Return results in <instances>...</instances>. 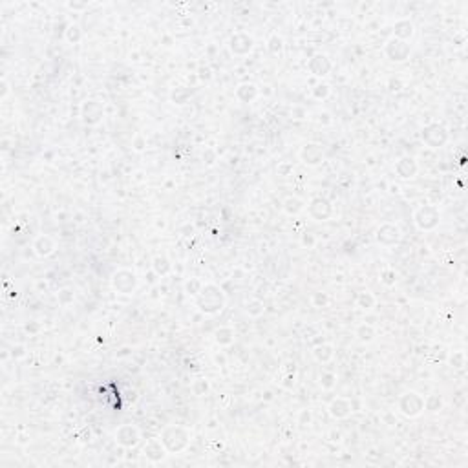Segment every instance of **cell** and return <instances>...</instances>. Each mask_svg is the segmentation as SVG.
Wrapping results in <instances>:
<instances>
[{"instance_id":"obj_37","label":"cell","mask_w":468,"mask_h":468,"mask_svg":"<svg viewBox=\"0 0 468 468\" xmlns=\"http://www.w3.org/2000/svg\"><path fill=\"white\" fill-rule=\"evenodd\" d=\"M329 93V86L327 84H318L315 88V97H326Z\"/></svg>"},{"instance_id":"obj_20","label":"cell","mask_w":468,"mask_h":468,"mask_svg":"<svg viewBox=\"0 0 468 468\" xmlns=\"http://www.w3.org/2000/svg\"><path fill=\"white\" fill-rule=\"evenodd\" d=\"M413 35V24L410 21H399L395 24V39H401V41H406Z\"/></svg>"},{"instance_id":"obj_5","label":"cell","mask_w":468,"mask_h":468,"mask_svg":"<svg viewBox=\"0 0 468 468\" xmlns=\"http://www.w3.org/2000/svg\"><path fill=\"white\" fill-rule=\"evenodd\" d=\"M112 286L117 293L121 295H130V293L136 291L137 287V276L136 272L130 271V269H119V271L114 274L112 278Z\"/></svg>"},{"instance_id":"obj_34","label":"cell","mask_w":468,"mask_h":468,"mask_svg":"<svg viewBox=\"0 0 468 468\" xmlns=\"http://www.w3.org/2000/svg\"><path fill=\"white\" fill-rule=\"evenodd\" d=\"M383 282L386 284V286H393V284H395V271H392V269L384 271L383 272Z\"/></svg>"},{"instance_id":"obj_7","label":"cell","mask_w":468,"mask_h":468,"mask_svg":"<svg viewBox=\"0 0 468 468\" xmlns=\"http://www.w3.org/2000/svg\"><path fill=\"white\" fill-rule=\"evenodd\" d=\"M446 139H448V134L443 125L433 123V125H428L423 130V141L426 143L428 146H432V148L443 146L444 143H446Z\"/></svg>"},{"instance_id":"obj_18","label":"cell","mask_w":468,"mask_h":468,"mask_svg":"<svg viewBox=\"0 0 468 468\" xmlns=\"http://www.w3.org/2000/svg\"><path fill=\"white\" fill-rule=\"evenodd\" d=\"M165 452H166V448L163 446L161 439H150L145 446V455L150 459V461H161V459L165 457Z\"/></svg>"},{"instance_id":"obj_31","label":"cell","mask_w":468,"mask_h":468,"mask_svg":"<svg viewBox=\"0 0 468 468\" xmlns=\"http://www.w3.org/2000/svg\"><path fill=\"white\" fill-rule=\"evenodd\" d=\"M207 390H209V383H207L205 379H196L194 384H192V392H194V395H203Z\"/></svg>"},{"instance_id":"obj_29","label":"cell","mask_w":468,"mask_h":468,"mask_svg":"<svg viewBox=\"0 0 468 468\" xmlns=\"http://www.w3.org/2000/svg\"><path fill=\"white\" fill-rule=\"evenodd\" d=\"M66 39H68L71 44L79 42V41H81V28H79L77 24L70 26V28H68V31H66Z\"/></svg>"},{"instance_id":"obj_4","label":"cell","mask_w":468,"mask_h":468,"mask_svg":"<svg viewBox=\"0 0 468 468\" xmlns=\"http://www.w3.org/2000/svg\"><path fill=\"white\" fill-rule=\"evenodd\" d=\"M399 410L406 417H417L424 410V399L415 392H406L399 399Z\"/></svg>"},{"instance_id":"obj_1","label":"cell","mask_w":468,"mask_h":468,"mask_svg":"<svg viewBox=\"0 0 468 468\" xmlns=\"http://www.w3.org/2000/svg\"><path fill=\"white\" fill-rule=\"evenodd\" d=\"M196 306L205 315H216L225 306V295L216 284H207L196 295Z\"/></svg>"},{"instance_id":"obj_25","label":"cell","mask_w":468,"mask_h":468,"mask_svg":"<svg viewBox=\"0 0 468 468\" xmlns=\"http://www.w3.org/2000/svg\"><path fill=\"white\" fill-rule=\"evenodd\" d=\"M441 406H443V399L439 397V395H435V393L424 399V408H426L428 412H437Z\"/></svg>"},{"instance_id":"obj_8","label":"cell","mask_w":468,"mask_h":468,"mask_svg":"<svg viewBox=\"0 0 468 468\" xmlns=\"http://www.w3.org/2000/svg\"><path fill=\"white\" fill-rule=\"evenodd\" d=\"M384 51L386 55L395 62H403L410 55V44L406 41H401V39H395L393 37L392 41H388V44L384 46Z\"/></svg>"},{"instance_id":"obj_28","label":"cell","mask_w":468,"mask_h":468,"mask_svg":"<svg viewBox=\"0 0 468 468\" xmlns=\"http://www.w3.org/2000/svg\"><path fill=\"white\" fill-rule=\"evenodd\" d=\"M267 48H269V51H271V53H274V55H276V53H280V51H282V48H284L282 37H278L276 33H274V35L269 39V46H267Z\"/></svg>"},{"instance_id":"obj_27","label":"cell","mask_w":468,"mask_h":468,"mask_svg":"<svg viewBox=\"0 0 468 468\" xmlns=\"http://www.w3.org/2000/svg\"><path fill=\"white\" fill-rule=\"evenodd\" d=\"M357 302L362 309H371V307L375 306V297L369 295V293H362V295H358Z\"/></svg>"},{"instance_id":"obj_12","label":"cell","mask_w":468,"mask_h":468,"mask_svg":"<svg viewBox=\"0 0 468 468\" xmlns=\"http://www.w3.org/2000/svg\"><path fill=\"white\" fill-rule=\"evenodd\" d=\"M324 157V150L322 146L315 145V143H307V145L302 146V150H300V159H302L306 165H318V163L322 161Z\"/></svg>"},{"instance_id":"obj_14","label":"cell","mask_w":468,"mask_h":468,"mask_svg":"<svg viewBox=\"0 0 468 468\" xmlns=\"http://www.w3.org/2000/svg\"><path fill=\"white\" fill-rule=\"evenodd\" d=\"M33 251H35L37 256H50L51 252L55 251V242H53V238H50L48 234H42V236H39L33 242Z\"/></svg>"},{"instance_id":"obj_13","label":"cell","mask_w":468,"mask_h":468,"mask_svg":"<svg viewBox=\"0 0 468 468\" xmlns=\"http://www.w3.org/2000/svg\"><path fill=\"white\" fill-rule=\"evenodd\" d=\"M252 46H254V41L247 33H236L231 39V50L234 53H238V55H247L252 50Z\"/></svg>"},{"instance_id":"obj_17","label":"cell","mask_w":468,"mask_h":468,"mask_svg":"<svg viewBox=\"0 0 468 468\" xmlns=\"http://www.w3.org/2000/svg\"><path fill=\"white\" fill-rule=\"evenodd\" d=\"M329 413H331L335 419H344L351 413V403L344 397H337L329 404Z\"/></svg>"},{"instance_id":"obj_16","label":"cell","mask_w":468,"mask_h":468,"mask_svg":"<svg viewBox=\"0 0 468 468\" xmlns=\"http://www.w3.org/2000/svg\"><path fill=\"white\" fill-rule=\"evenodd\" d=\"M395 172L399 176L408 179V177H413L417 174V163L413 161L412 157H401L397 163H395Z\"/></svg>"},{"instance_id":"obj_22","label":"cell","mask_w":468,"mask_h":468,"mask_svg":"<svg viewBox=\"0 0 468 468\" xmlns=\"http://www.w3.org/2000/svg\"><path fill=\"white\" fill-rule=\"evenodd\" d=\"M306 209V203L300 200V198H287L286 202H284V211L287 212V214H298L300 211H304Z\"/></svg>"},{"instance_id":"obj_39","label":"cell","mask_w":468,"mask_h":468,"mask_svg":"<svg viewBox=\"0 0 468 468\" xmlns=\"http://www.w3.org/2000/svg\"><path fill=\"white\" fill-rule=\"evenodd\" d=\"M313 242H315V240H313L311 234H306V236H304V240H302L304 245H313Z\"/></svg>"},{"instance_id":"obj_9","label":"cell","mask_w":468,"mask_h":468,"mask_svg":"<svg viewBox=\"0 0 468 468\" xmlns=\"http://www.w3.org/2000/svg\"><path fill=\"white\" fill-rule=\"evenodd\" d=\"M103 114H105V108L99 101H86L81 108L82 121L86 125H97L103 119Z\"/></svg>"},{"instance_id":"obj_23","label":"cell","mask_w":468,"mask_h":468,"mask_svg":"<svg viewBox=\"0 0 468 468\" xmlns=\"http://www.w3.org/2000/svg\"><path fill=\"white\" fill-rule=\"evenodd\" d=\"M313 355H315V358H317L318 362H327L329 358L333 357V347L331 346H318L313 349Z\"/></svg>"},{"instance_id":"obj_11","label":"cell","mask_w":468,"mask_h":468,"mask_svg":"<svg viewBox=\"0 0 468 468\" xmlns=\"http://www.w3.org/2000/svg\"><path fill=\"white\" fill-rule=\"evenodd\" d=\"M307 211H309V214H311L315 220H318V222H324V220H327V218L331 216V203L327 202V200H324V198H315L309 205H307Z\"/></svg>"},{"instance_id":"obj_30","label":"cell","mask_w":468,"mask_h":468,"mask_svg":"<svg viewBox=\"0 0 468 468\" xmlns=\"http://www.w3.org/2000/svg\"><path fill=\"white\" fill-rule=\"evenodd\" d=\"M247 313L252 315V317H258L263 313V302L262 300H252V302L247 304Z\"/></svg>"},{"instance_id":"obj_6","label":"cell","mask_w":468,"mask_h":468,"mask_svg":"<svg viewBox=\"0 0 468 468\" xmlns=\"http://www.w3.org/2000/svg\"><path fill=\"white\" fill-rule=\"evenodd\" d=\"M116 441L125 448H134L141 441V432L134 424H121L116 430Z\"/></svg>"},{"instance_id":"obj_26","label":"cell","mask_w":468,"mask_h":468,"mask_svg":"<svg viewBox=\"0 0 468 468\" xmlns=\"http://www.w3.org/2000/svg\"><path fill=\"white\" fill-rule=\"evenodd\" d=\"M216 342L218 344H231L232 342V329L231 327H222L216 331Z\"/></svg>"},{"instance_id":"obj_19","label":"cell","mask_w":468,"mask_h":468,"mask_svg":"<svg viewBox=\"0 0 468 468\" xmlns=\"http://www.w3.org/2000/svg\"><path fill=\"white\" fill-rule=\"evenodd\" d=\"M258 96V88L252 82H243L236 88V97L242 103H251Z\"/></svg>"},{"instance_id":"obj_32","label":"cell","mask_w":468,"mask_h":468,"mask_svg":"<svg viewBox=\"0 0 468 468\" xmlns=\"http://www.w3.org/2000/svg\"><path fill=\"white\" fill-rule=\"evenodd\" d=\"M203 284L198 282V280H191V282L186 284V291H189V295H192V297H196L198 293L202 291Z\"/></svg>"},{"instance_id":"obj_2","label":"cell","mask_w":468,"mask_h":468,"mask_svg":"<svg viewBox=\"0 0 468 468\" xmlns=\"http://www.w3.org/2000/svg\"><path fill=\"white\" fill-rule=\"evenodd\" d=\"M161 443L166 448V452H181L191 443V432L183 426H166L161 433Z\"/></svg>"},{"instance_id":"obj_33","label":"cell","mask_w":468,"mask_h":468,"mask_svg":"<svg viewBox=\"0 0 468 468\" xmlns=\"http://www.w3.org/2000/svg\"><path fill=\"white\" fill-rule=\"evenodd\" d=\"M333 381H335V375H333V373H322V375H320V384H322L324 388H331L333 384H335Z\"/></svg>"},{"instance_id":"obj_38","label":"cell","mask_w":468,"mask_h":468,"mask_svg":"<svg viewBox=\"0 0 468 468\" xmlns=\"http://www.w3.org/2000/svg\"><path fill=\"white\" fill-rule=\"evenodd\" d=\"M313 300H320V302H322V306H326V304H327V297H326V295H322V293H317Z\"/></svg>"},{"instance_id":"obj_36","label":"cell","mask_w":468,"mask_h":468,"mask_svg":"<svg viewBox=\"0 0 468 468\" xmlns=\"http://www.w3.org/2000/svg\"><path fill=\"white\" fill-rule=\"evenodd\" d=\"M70 300H73V293L70 289H64V291L59 293V302L61 304H68Z\"/></svg>"},{"instance_id":"obj_35","label":"cell","mask_w":468,"mask_h":468,"mask_svg":"<svg viewBox=\"0 0 468 468\" xmlns=\"http://www.w3.org/2000/svg\"><path fill=\"white\" fill-rule=\"evenodd\" d=\"M452 364H453V367H463L464 366V353H461V351L453 353Z\"/></svg>"},{"instance_id":"obj_3","label":"cell","mask_w":468,"mask_h":468,"mask_svg":"<svg viewBox=\"0 0 468 468\" xmlns=\"http://www.w3.org/2000/svg\"><path fill=\"white\" fill-rule=\"evenodd\" d=\"M439 220H441V214H439L437 207L433 205H423L419 207L415 214H413V222L415 225L421 229V231H432L439 225Z\"/></svg>"},{"instance_id":"obj_10","label":"cell","mask_w":468,"mask_h":468,"mask_svg":"<svg viewBox=\"0 0 468 468\" xmlns=\"http://www.w3.org/2000/svg\"><path fill=\"white\" fill-rule=\"evenodd\" d=\"M399 240H401V229H399L397 225H393V223H384V225L379 227L377 231V242L381 243V245H395V243H399Z\"/></svg>"},{"instance_id":"obj_15","label":"cell","mask_w":468,"mask_h":468,"mask_svg":"<svg viewBox=\"0 0 468 468\" xmlns=\"http://www.w3.org/2000/svg\"><path fill=\"white\" fill-rule=\"evenodd\" d=\"M307 68H309V71H311L313 75H327V71L331 70V62H329V59H327L326 55H315L309 61V64H307Z\"/></svg>"},{"instance_id":"obj_24","label":"cell","mask_w":468,"mask_h":468,"mask_svg":"<svg viewBox=\"0 0 468 468\" xmlns=\"http://www.w3.org/2000/svg\"><path fill=\"white\" fill-rule=\"evenodd\" d=\"M357 337L362 340V342H369L375 337V329H373L369 324H362V326L357 329Z\"/></svg>"},{"instance_id":"obj_21","label":"cell","mask_w":468,"mask_h":468,"mask_svg":"<svg viewBox=\"0 0 468 468\" xmlns=\"http://www.w3.org/2000/svg\"><path fill=\"white\" fill-rule=\"evenodd\" d=\"M152 269L156 271V274L165 276L166 272L172 269V265H170V262H168V258L166 256H156L154 260H152Z\"/></svg>"}]
</instances>
